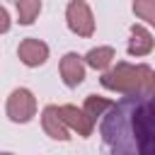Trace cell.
<instances>
[{"instance_id":"1","label":"cell","mask_w":155,"mask_h":155,"mask_svg":"<svg viewBox=\"0 0 155 155\" xmlns=\"http://www.w3.org/2000/svg\"><path fill=\"white\" fill-rule=\"evenodd\" d=\"M104 155H155V92L126 94L104 114Z\"/></svg>"},{"instance_id":"2","label":"cell","mask_w":155,"mask_h":155,"mask_svg":"<svg viewBox=\"0 0 155 155\" xmlns=\"http://www.w3.org/2000/svg\"><path fill=\"white\" fill-rule=\"evenodd\" d=\"M102 87L121 94H140V92H155V70L145 63H116L114 68L104 70Z\"/></svg>"},{"instance_id":"3","label":"cell","mask_w":155,"mask_h":155,"mask_svg":"<svg viewBox=\"0 0 155 155\" xmlns=\"http://www.w3.org/2000/svg\"><path fill=\"white\" fill-rule=\"evenodd\" d=\"M5 114L12 124H27L36 114V97L27 87H15L5 102Z\"/></svg>"},{"instance_id":"4","label":"cell","mask_w":155,"mask_h":155,"mask_svg":"<svg viewBox=\"0 0 155 155\" xmlns=\"http://www.w3.org/2000/svg\"><path fill=\"white\" fill-rule=\"evenodd\" d=\"M65 24L73 34L82 36V39H90L94 34V15H92V7L85 2V0H70L68 7H65Z\"/></svg>"},{"instance_id":"5","label":"cell","mask_w":155,"mask_h":155,"mask_svg":"<svg viewBox=\"0 0 155 155\" xmlns=\"http://www.w3.org/2000/svg\"><path fill=\"white\" fill-rule=\"evenodd\" d=\"M41 128L53 140H70V126L65 124V119L61 114V107H56V104L44 107V111H41Z\"/></svg>"},{"instance_id":"6","label":"cell","mask_w":155,"mask_h":155,"mask_svg":"<svg viewBox=\"0 0 155 155\" xmlns=\"http://www.w3.org/2000/svg\"><path fill=\"white\" fill-rule=\"evenodd\" d=\"M17 56L27 68H39V65H44L48 61V46L36 36H27V39L19 41Z\"/></svg>"},{"instance_id":"7","label":"cell","mask_w":155,"mask_h":155,"mask_svg":"<svg viewBox=\"0 0 155 155\" xmlns=\"http://www.w3.org/2000/svg\"><path fill=\"white\" fill-rule=\"evenodd\" d=\"M85 65H87L85 58L78 56L75 51H68V53L61 58L58 70H61V78H63L65 87H78V85H82V80H85Z\"/></svg>"},{"instance_id":"8","label":"cell","mask_w":155,"mask_h":155,"mask_svg":"<svg viewBox=\"0 0 155 155\" xmlns=\"http://www.w3.org/2000/svg\"><path fill=\"white\" fill-rule=\"evenodd\" d=\"M61 114H63L65 124L70 126V131H75V133H78V136H82V138L92 136L94 119H92L85 109H78L75 104H63V107H61Z\"/></svg>"},{"instance_id":"9","label":"cell","mask_w":155,"mask_h":155,"mask_svg":"<svg viewBox=\"0 0 155 155\" xmlns=\"http://www.w3.org/2000/svg\"><path fill=\"white\" fill-rule=\"evenodd\" d=\"M153 46H155L153 34H150L143 24H131V39H128V46H126L128 56H136V58L148 56V53L153 51Z\"/></svg>"},{"instance_id":"10","label":"cell","mask_w":155,"mask_h":155,"mask_svg":"<svg viewBox=\"0 0 155 155\" xmlns=\"http://www.w3.org/2000/svg\"><path fill=\"white\" fill-rule=\"evenodd\" d=\"M114 58H116L114 46H97V48H90L85 53V63L90 68H94V70H109Z\"/></svg>"},{"instance_id":"11","label":"cell","mask_w":155,"mask_h":155,"mask_svg":"<svg viewBox=\"0 0 155 155\" xmlns=\"http://www.w3.org/2000/svg\"><path fill=\"white\" fill-rule=\"evenodd\" d=\"M41 12V0H17V22L19 24H34V19Z\"/></svg>"},{"instance_id":"12","label":"cell","mask_w":155,"mask_h":155,"mask_svg":"<svg viewBox=\"0 0 155 155\" xmlns=\"http://www.w3.org/2000/svg\"><path fill=\"white\" fill-rule=\"evenodd\" d=\"M114 107V102L111 99H104V97H97V94H87V99H85V104H82V109L97 121V116H104V111H109Z\"/></svg>"},{"instance_id":"13","label":"cell","mask_w":155,"mask_h":155,"mask_svg":"<svg viewBox=\"0 0 155 155\" xmlns=\"http://www.w3.org/2000/svg\"><path fill=\"white\" fill-rule=\"evenodd\" d=\"M133 15L155 29V0H133Z\"/></svg>"},{"instance_id":"14","label":"cell","mask_w":155,"mask_h":155,"mask_svg":"<svg viewBox=\"0 0 155 155\" xmlns=\"http://www.w3.org/2000/svg\"><path fill=\"white\" fill-rule=\"evenodd\" d=\"M10 29V15H7V10L2 7V34Z\"/></svg>"},{"instance_id":"15","label":"cell","mask_w":155,"mask_h":155,"mask_svg":"<svg viewBox=\"0 0 155 155\" xmlns=\"http://www.w3.org/2000/svg\"><path fill=\"white\" fill-rule=\"evenodd\" d=\"M0 155H12V153H0Z\"/></svg>"}]
</instances>
